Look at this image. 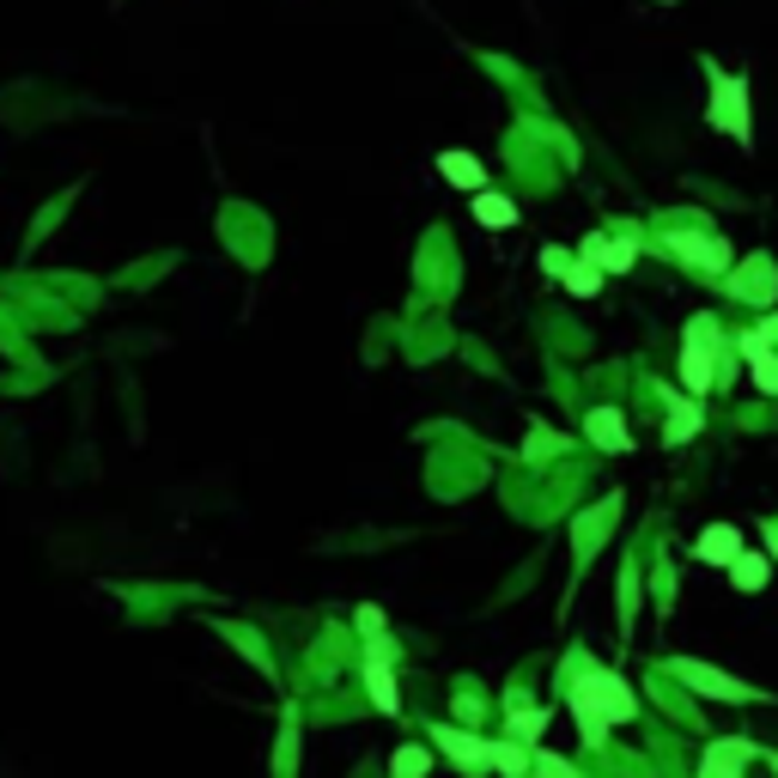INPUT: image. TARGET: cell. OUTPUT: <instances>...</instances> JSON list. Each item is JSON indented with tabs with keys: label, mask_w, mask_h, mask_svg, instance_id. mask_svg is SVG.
<instances>
[{
	"label": "cell",
	"mask_w": 778,
	"mask_h": 778,
	"mask_svg": "<svg viewBox=\"0 0 778 778\" xmlns=\"http://www.w3.org/2000/svg\"><path fill=\"white\" fill-rule=\"evenodd\" d=\"M742 347H767V353H778V317H767L760 329H748V335H742Z\"/></svg>",
	"instance_id": "44dd1931"
},
{
	"label": "cell",
	"mask_w": 778,
	"mask_h": 778,
	"mask_svg": "<svg viewBox=\"0 0 778 778\" xmlns=\"http://www.w3.org/2000/svg\"><path fill=\"white\" fill-rule=\"evenodd\" d=\"M664 250L676 256V262H687L694 275H724V268H730V243L711 238V231H669Z\"/></svg>",
	"instance_id": "5b68a950"
},
{
	"label": "cell",
	"mask_w": 778,
	"mask_h": 778,
	"mask_svg": "<svg viewBox=\"0 0 778 778\" xmlns=\"http://www.w3.org/2000/svg\"><path fill=\"white\" fill-rule=\"evenodd\" d=\"M566 699H572V718H578V730H584V742H590V748H602L608 724H632V718H639V699H632V687L620 681L615 669H584Z\"/></svg>",
	"instance_id": "6da1fadb"
},
{
	"label": "cell",
	"mask_w": 778,
	"mask_h": 778,
	"mask_svg": "<svg viewBox=\"0 0 778 778\" xmlns=\"http://www.w3.org/2000/svg\"><path fill=\"white\" fill-rule=\"evenodd\" d=\"M536 767H541V778H578L566 760H553V755H536Z\"/></svg>",
	"instance_id": "603a6c76"
},
{
	"label": "cell",
	"mask_w": 778,
	"mask_h": 778,
	"mask_svg": "<svg viewBox=\"0 0 778 778\" xmlns=\"http://www.w3.org/2000/svg\"><path fill=\"white\" fill-rule=\"evenodd\" d=\"M566 292L596 298V292H602V268H596V262H572V268H566Z\"/></svg>",
	"instance_id": "ac0fdd59"
},
{
	"label": "cell",
	"mask_w": 778,
	"mask_h": 778,
	"mask_svg": "<svg viewBox=\"0 0 778 778\" xmlns=\"http://www.w3.org/2000/svg\"><path fill=\"white\" fill-rule=\"evenodd\" d=\"M748 760H755V742H742V736H724V742L706 748V760H699V778H742Z\"/></svg>",
	"instance_id": "52a82bcc"
},
{
	"label": "cell",
	"mask_w": 778,
	"mask_h": 778,
	"mask_svg": "<svg viewBox=\"0 0 778 778\" xmlns=\"http://www.w3.org/2000/svg\"><path fill=\"white\" fill-rule=\"evenodd\" d=\"M426 748H396V760H389V778H426Z\"/></svg>",
	"instance_id": "ffe728a7"
},
{
	"label": "cell",
	"mask_w": 778,
	"mask_h": 778,
	"mask_svg": "<svg viewBox=\"0 0 778 778\" xmlns=\"http://www.w3.org/2000/svg\"><path fill=\"white\" fill-rule=\"evenodd\" d=\"M280 778H292V730L280 736Z\"/></svg>",
	"instance_id": "484cf974"
},
{
	"label": "cell",
	"mask_w": 778,
	"mask_h": 778,
	"mask_svg": "<svg viewBox=\"0 0 778 778\" xmlns=\"http://www.w3.org/2000/svg\"><path fill=\"white\" fill-rule=\"evenodd\" d=\"M584 432H590V445H602V450H627V445H632V438H627V420H620L615 408H590Z\"/></svg>",
	"instance_id": "8fae6325"
},
{
	"label": "cell",
	"mask_w": 778,
	"mask_h": 778,
	"mask_svg": "<svg viewBox=\"0 0 778 778\" xmlns=\"http://www.w3.org/2000/svg\"><path fill=\"white\" fill-rule=\"evenodd\" d=\"M669 676L687 681L694 694H706V699H730V706H748L755 699V687L748 681H736V676H724V669H711V664H699V657H669Z\"/></svg>",
	"instance_id": "277c9868"
},
{
	"label": "cell",
	"mask_w": 778,
	"mask_h": 778,
	"mask_svg": "<svg viewBox=\"0 0 778 778\" xmlns=\"http://www.w3.org/2000/svg\"><path fill=\"white\" fill-rule=\"evenodd\" d=\"M553 445H560V438H553L548 426H536V432H529V450H523V457H548Z\"/></svg>",
	"instance_id": "7402d4cb"
},
{
	"label": "cell",
	"mask_w": 778,
	"mask_h": 778,
	"mask_svg": "<svg viewBox=\"0 0 778 778\" xmlns=\"http://www.w3.org/2000/svg\"><path fill=\"white\" fill-rule=\"evenodd\" d=\"M541 268H548V275H560V280H566V268H572V256H566V250H541Z\"/></svg>",
	"instance_id": "cb8c5ba5"
},
{
	"label": "cell",
	"mask_w": 778,
	"mask_h": 778,
	"mask_svg": "<svg viewBox=\"0 0 778 778\" xmlns=\"http://www.w3.org/2000/svg\"><path fill=\"white\" fill-rule=\"evenodd\" d=\"M541 724H548V711H529V706H517V711H511V736H517L523 748H536Z\"/></svg>",
	"instance_id": "d6986e66"
},
{
	"label": "cell",
	"mask_w": 778,
	"mask_h": 778,
	"mask_svg": "<svg viewBox=\"0 0 778 778\" xmlns=\"http://www.w3.org/2000/svg\"><path fill=\"white\" fill-rule=\"evenodd\" d=\"M748 371H755V389H767V396H778V353H767V347H742Z\"/></svg>",
	"instance_id": "2e32d148"
},
{
	"label": "cell",
	"mask_w": 778,
	"mask_h": 778,
	"mask_svg": "<svg viewBox=\"0 0 778 778\" xmlns=\"http://www.w3.org/2000/svg\"><path fill=\"white\" fill-rule=\"evenodd\" d=\"M432 742L445 748L450 760H457L469 778H481V772H492V742H481V736H469V730H450V724H438L432 730Z\"/></svg>",
	"instance_id": "8992f818"
},
{
	"label": "cell",
	"mask_w": 778,
	"mask_h": 778,
	"mask_svg": "<svg viewBox=\"0 0 778 778\" xmlns=\"http://www.w3.org/2000/svg\"><path fill=\"white\" fill-rule=\"evenodd\" d=\"M584 262H596L602 275H627L639 262V243L632 238H584Z\"/></svg>",
	"instance_id": "ba28073f"
},
{
	"label": "cell",
	"mask_w": 778,
	"mask_h": 778,
	"mask_svg": "<svg viewBox=\"0 0 778 778\" xmlns=\"http://www.w3.org/2000/svg\"><path fill=\"white\" fill-rule=\"evenodd\" d=\"M492 772L529 778V748H523V742H492Z\"/></svg>",
	"instance_id": "e0dca14e"
},
{
	"label": "cell",
	"mask_w": 778,
	"mask_h": 778,
	"mask_svg": "<svg viewBox=\"0 0 778 778\" xmlns=\"http://www.w3.org/2000/svg\"><path fill=\"white\" fill-rule=\"evenodd\" d=\"M730 578H736V590H748V596H755V590H767V578H772V560H767V553H736V566H730Z\"/></svg>",
	"instance_id": "4fadbf2b"
},
{
	"label": "cell",
	"mask_w": 778,
	"mask_h": 778,
	"mask_svg": "<svg viewBox=\"0 0 778 778\" xmlns=\"http://www.w3.org/2000/svg\"><path fill=\"white\" fill-rule=\"evenodd\" d=\"M760 536H767V553L778 560V517H772V523H760Z\"/></svg>",
	"instance_id": "4316f807"
},
{
	"label": "cell",
	"mask_w": 778,
	"mask_h": 778,
	"mask_svg": "<svg viewBox=\"0 0 778 778\" xmlns=\"http://www.w3.org/2000/svg\"><path fill=\"white\" fill-rule=\"evenodd\" d=\"M378 627H383L378 608H359V632H371V639H378Z\"/></svg>",
	"instance_id": "d4e9b609"
},
{
	"label": "cell",
	"mask_w": 778,
	"mask_h": 778,
	"mask_svg": "<svg viewBox=\"0 0 778 778\" xmlns=\"http://www.w3.org/2000/svg\"><path fill=\"white\" fill-rule=\"evenodd\" d=\"M664 401H669V426H664V438H669V445L694 438V432H699V401H681V396H669V389H664Z\"/></svg>",
	"instance_id": "5bb4252c"
},
{
	"label": "cell",
	"mask_w": 778,
	"mask_h": 778,
	"mask_svg": "<svg viewBox=\"0 0 778 778\" xmlns=\"http://www.w3.org/2000/svg\"><path fill=\"white\" fill-rule=\"evenodd\" d=\"M438 171H445V183H457V189H475V194L487 189V171H481L475 152H438Z\"/></svg>",
	"instance_id": "30bf717a"
},
{
	"label": "cell",
	"mask_w": 778,
	"mask_h": 778,
	"mask_svg": "<svg viewBox=\"0 0 778 778\" xmlns=\"http://www.w3.org/2000/svg\"><path fill=\"white\" fill-rule=\"evenodd\" d=\"M681 383L694 396H706L718 383V322L711 317H694L687 322V341H681Z\"/></svg>",
	"instance_id": "3957f363"
},
{
	"label": "cell",
	"mask_w": 778,
	"mask_h": 778,
	"mask_svg": "<svg viewBox=\"0 0 778 778\" xmlns=\"http://www.w3.org/2000/svg\"><path fill=\"white\" fill-rule=\"evenodd\" d=\"M711 73V98H706V122L718 128V134H730V140H755V116H748V80L742 73H718V68H706Z\"/></svg>",
	"instance_id": "7a4b0ae2"
},
{
	"label": "cell",
	"mask_w": 778,
	"mask_h": 778,
	"mask_svg": "<svg viewBox=\"0 0 778 778\" xmlns=\"http://www.w3.org/2000/svg\"><path fill=\"white\" fill-rule=\"evenodd\" d=\"M694 553L706 566H736V553H742V529H736V523H711L706 536L694 541Z\"/></svg>",
	"instance_id": "9c48e42d"
},
{
	"label": "cell",
	"mask_w": 778,
	"mask_h": 778,
	"mask_svg": "<svg viewBox=\"0 0 778 778\" xmlns=\"http://www.w3.org/2000/svg\"><path fill=\"white\" fill-rule=\"evenodd\" d=\"M366 687H371V706L378 711H396L401 699H396V676H389V664H371L366 657Z\"/></svg>",
	"instance_id": "9a60e30c"
},
{
	"label": "cell",
	"mask_w": 778,
	"mask_h": 778,
	"mask_svg": "<svg viewBox=\"0 0 778 778\" xmlns=\"http://www.w3.org/2000/svg\"><path fill=\"white\" fill-rule=\"evenodd\" d=\"M475 219H481L487 231H505V226H517V201H511V194L481 189V194H475Z\"/></svg>",
	"instance_id": "7c38bea8"
}]
</instances>
